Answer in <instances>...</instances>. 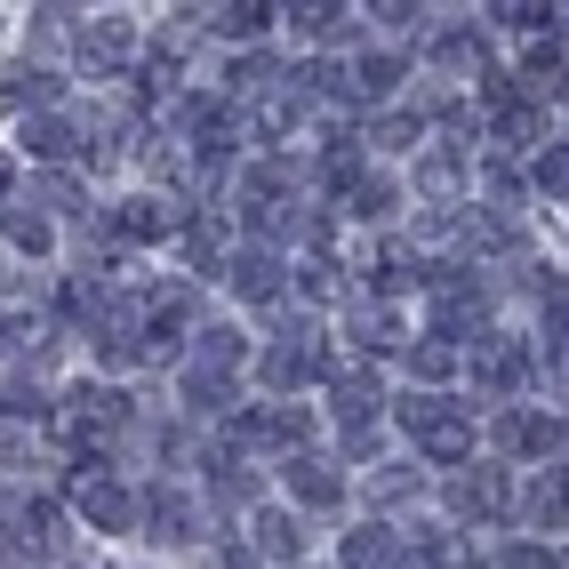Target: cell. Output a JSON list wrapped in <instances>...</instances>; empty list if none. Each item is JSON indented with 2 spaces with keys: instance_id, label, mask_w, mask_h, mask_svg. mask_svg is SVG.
I'll return each mask as SVG.
<instances>
[{
  "instance_id": "d4e9b609",
  "label": "cell",
  "mask_w": 569,
  "mask_h": 569,
  "mask_svg": "<svg viewBox=\"0 0 569 569\" xmlns=\"http://www.w3.org/2000/svg\"><path fill=\"white\" fill-rule=\"evenodd\" d=\"M417 466H386V473H369V506H401V498H417Z\"/></svg>"
},
{
  "instance_id": "f546056e",
  "label": "cell",
  "mask_w": 569,
  "mask_h": 569,
  "mask_svg": "<svg viewBox=\"0 0 569 569\" xmlns=\"http://www.w3.org/2000/svg\"><path fill=\"white\" fill-rule=\"evenodd\" d=\"M498 569H561V553H553L546 538H521V546L498 553Z\"/></svg>"
},
{
  "instance_id": "3957f363",
  "label": "cell",
  "mask_w": 569,
  "mask_h": 569,
  "mask_svg": "<svg viewBox=\"0 0 569 569\" xmlns=\"http://www.w3.org/2000/svg\"><path fill=\"white\" fill-rule=\"evenodd\" d=\"M473 377H481L489 393H513V386H529V346H521V337H506V329H481Z\"/></svg>"
},
{
  "instance_id": "7a4b0ae2",
  "label": "cell",
  "mask_w": 569,
  "mask_h": 569,
  "mask_svg": "<svg viewBox=\"0 0 569 569\" xmlns=\"http://www.w3.org/2000/svg\"><path fill=\"white\" fill-rule=\"evenodd\" d=\"M449 506H458V521H506L513 489H506L498 466H466L458 481H449Z\"/></svg>"
},
{
  "instance_id": "9a60e30c",
  "label": "cell",
  "mask_w": 569,
  "mask_h": 569,
  "mask_svg": "<svg viewBox=\"0 0 569 569\" xmlns=\"http://www.w3.org/2000/svg\"><path fill=\"white\" fill-rule=\"evenodd\" d=\"M346 569H401V546H393V529H346Z\"/></svg>"
},
{
  "instance_id": "9c48e42d",
  "label": "cell",
  "mask_w": 569,
  "mask_h": 569,
  "mask_svg": "<svg viewBox=\"0 0 569 569\" xmlns=\"http://www.w3.org/2000/svg\"><path fill=\"white\" fill-rule=\"evenodd\" d=\"M289 498L297 506H337V498H346V473L306 449V458H289Z\"/></svg>"
},
{
  "instance_id": "d6a6232c",
  "label": "cell",
  "mask_w": 569,
  "mask_h": 569,
  "mask_svg": "<svg viewBox=\"0 0 569 569\" xmlns=\"http://www.w3.org/2000/svg\"><path fill=\"white\" fill-rule=\"evenodd\" d=\"M369 137H377V144H409V137L426 144V129H417V112H386V121H377Z\"/></svg>"
},
{
  "instance_id": "836d02e7",
  "label": "cell",
  "mask_w": 569,
  "mask_h": 569,
  "mask_svg": "<svg viewBox=\"0 0 569 569\" xmlns=\"http://www.w3.org/2000/svg\"><path fill=\"white\" fill-rule=\"evenodd\" d=\"M9 184H17V161H9V153H0V201H9Z\"/></svg>"
},
{
  "instance_id": "d590c367",
  "label": "cell",
  "mask_w": 569,
  "mask_h": 569,
  "mask_svg": "<svg viewBox=\"0 0 569 569\" xmlns=\"http://www.w3.org/2000/svg\"><path fill=\"white\" fill-rule=\"evenodd\" d=\"M409 569H426V561H409Z\"/></svg>"
},
{
  "instance_id": "83f0119b",
  "label": "cell",
  "mask_w": 569,
  "mask_h": 569,
  "mask_svg": "<svg viewBox=\"0 0 569 569\" xmlns=\"http://www.w3.org/2000/svg\"><path fill=\"white\" fill-rule=\"evenodd\" d=\"M217 498H224V506H249V498H257V473H249L241 458H217Z\"/></svg>"
},
{
  "instance_id": "5bb4252c",
  "label": "cell",
  "mask_w": 569,
  "mask_h": 569,
  "mask_svg": "<svg viewBox=\"0 0 569 569\" xmlns=\"http://www.w3.org/2000/svg\"><path fill=\"white\" fill-rule=\"evenodd\" d=\"M0 97H9L17 112H32V104H49V97H57V72L24 57V64H9V72H0Z\"/></svg>"
},
{
  "instance_id": "484cf974",
  "label": "cell",
  "mask_w": 569,
  "mask_h": 569,
  "mask_svg": "<svg viewBox=\"0 0 569 569\" xmlns=\"http://www.w3.org/2000/svg\"><path fill=\"white\" fill-rule=\"evenodd\" d=\"M417 553H426V569H466V538H458V529H426Z\"/></svg>"
},
{
  "instance_id": "1f68e13d",
  "label": "cell",
  "mask_w": 569,
  "mask_h": 569,
  "mask_svg": "<svg viewBox=\"0 0 569 569\" xmlns=\"http://www.w3.org/2000/svg\"><path fill=\"white\" fill-rule=\"evenodd\" d=\"M538 184L569 201V144H546V153H538Z\"/></svg>"
},
{
  "instance_id": "4316f807",
  "label": "cell",
  "mask_w": 569,
  "mask_h": 569,
  "mask_svg": "<svg viewBox=\"0 0 569 569\" xmlns=\"http://www.w3.org/2000/svg\"><path fill=\"white\" fill-rule=\"evenodd\" d=\"M353 89H361V97H393V89H401V57H377V49H369Z\"/></svg>"
},
{
  "instance_id": "cb8c5ba5",
  "label": "cell",
  "mask_w": 569,
  "mask_h": 569,
  "mask_svg": "<svg viewBox=\"0 0 569 569\" xmlns=\"http://www.w3.org/2000/svg\"><path fill=\"white\" fill-rule=\"evenodd\" d=\"M32 201H49L57 217H81V184H72L64 169H41V177H32Z\"/></svg>"
},
{
  "instance_id": "7c38bea8",
  "label": "cell",
  "mask_w": 569,
  "mask_h": 569,
  "mask_svg": "<svg viewBox=\"0 0 569 569\" xmlns=\"http://www.w3.org/2000/svg\"><path fill=\"white\" fill-rule=\"evenodd\" d=\"M329 386H337V417H346V433H361L369 417H377V377L369 369H337Z\"/></svg>"
},
{
  "instance_id": "277c9868",
  "label": "cell",
  "mask_w": 569,
  "mask_h": 569,
  "mask_svg": "<svg viewBox=\"0 0 569 569\" xmlns=\"http://www.w3.org/2000/svg\"><path fill=\"white\" fill-rule=\"evenodd\" d=\"M513 521H521V529H561V521H569V481H561V466L529 473V489L513 498Z\"/></svg>"
},
{
  "instance_id": "4fadbf2b",
  "label": "cell",
  "mask_w": 569,
  "mask_h": 569,
  "mask_svg": "<svg viewBox=\"0 0 569 569\" xmlns=\"http://www.w3.org/2000/svg\"><path fill=\"white\" fill-rule=\"evenodd\" d=\"M273 17L281 9H264V0H224V9H209V32H217V41H257Z\"/></svg>"
},
{
  "instance_id": "4dcf8cb0",
  "label": "cell",
  "mask_w": 569,
  "mask_h": 569,
  "mask_svg": "<svg viewBox=\"0 0 569 569\" xmlns=\"http://www.w3.org/2000/svg\"><path fill=\"white\" fill-rule=\"evenodd\" d=\"M297 289H306L313 306H329V297H337V264L329 257H306V264H297Z\"/></svg>"
},
{
  "instance_id": "52a82bcc",
  "label": "cell",
  "mask_w": 569,
  "mask_h": 569,
  "mask_svg": "<svg viewBox=\"0 0 569 569\" xmlns=\"http://www.w3.org/2000/svg\"><path fill=\"white\" fill-rule=\"evenodd\" d=\"M144 538H161V546H193L201 538V506L184 498V489H153V498H144Z\"/></svg>"
},
{
  "instance_id": "2e32d148",
  "label": "cell",
  "mask_w": 569,
  "mask_h": 569,
  "mask_svg": "<svg viewBox=\"0 0 569 569\" xmlns=\"http://www.w3.org/2000/svg\"><path fill=\"white\" fill-rule=\"evenodd\" d=\"M297 546H306L297 513H257V553H264V561H289V569H297Z\"/></svg>"
},
{
  "instance_id": "d6986e66",
  "label": "cell",
  "mask_w": 569,
  "mask_h": 569,
  "mask_svg": "<svg viewBox=\"0 0 569 569\" xmlns=\"http://www.w3.org/2000/svg\"><path fill=\"white\" fill-rule=\"evenodd\" d=\"M0 233H9V241H17L24 257H49V241H57L41 209H0Z\"/></svg>"
},
{
  "instance_id": "f1b7e54d",
  "label": "cell",
  "mask_w": 569,
  "mask_h": 569,
  "mask_svg": "<svg viewBox=\"0 0 569 569\" xmlns=\"http://www.w3.org/2000/svg\"><path fill=\"white\" fill-rule=\"evenodd\" d=\"M409 369H417V377H426V386H441V377H449V369H458V353H449V346H441V337H426V346H409Z\"/></svg>"
},
{
  "instance_id": "7402d4cb",
  "label": "cell",
  "mask_w": 569,
  "mask_h": 569,
  "mask_svg": "<svg viewBox=\"0 0 569 569\" xmlns=\"http://www.w3.org/2000/svg\"><path fill=\"white\" fill-rule=\"evenodd\" d=\"M193 361H201V369H224V377H233V369L249 361V346H241V329H201Z\"/></svg>"
},
{
  "instance_id": "ba28073f",
  "label": "cell",
  "mask_w": 569,
  "mask_h": 569,
  "mask_svg": "<svg viewBox=\"0 0 569 569\" xmlns=\"http://www.w3.org/2000/svg\"><path fill=\"white\" fill-rule=\"evenodd\" d=\"M224 273H233V289L257 297V306H281V273H289V264H281L273 249H241L233 264H224Z\"/></svg>"
},
{
  "instance_id": "ffe728a7",
  "label": "cell",
  "mask_w": 569,
  "mask_h": 569,
  "mask_svg": "<svg viewBox=\"0 0 569 569\" xmlns=\"http://www.w3.org/2000/svg\"><path fill=\"white\" fill-rule=\"evenodd\" d=\"M489 129H498V144H506V153H529V144H538V104H498V121H489Z\"/></svg>"
},
{
  "instance_id": "5b68a950",
  "label": "cell",
  "mask_w": 569,
  "mask_h": 569,
  "mask_svg": "<svg viewBox=\"0 0 569 569\" xmlns=\"http://www.w3.org/2000/svg\"><path fill=\"white\" fill-rule=\"evenodd\" d=\"M112 426H121V393H112V386H72L64 393V433L72 441H97Z\"/></svg>"
},
{
  "instance_id": "44dd1931",
  "label": "cell",
  "mask_w": 569,
  "mask_h": 569,
  "mask_svg": "<svg viewBox=\"0 0 569 569\" xmlns=\"http://www.w3.org/2000/svg\"><path fill=\"white\" fill-rule=\"evenodd\" d=\"M24 153H32V161H64V153H72V121H57V112L24 121Z\"/></svg>"
},
{
  "instance_id": "603a6c76",
  "label": "cell",
  "mask_w": 569,
  "mask_h": 569,
  "mask_svg": "<svg viewBox=\"0 0 569 569\" xmlns=\"http://www.w3.org/2000/svg\"><path fill=\"white\" fill-rule=\"evenodd\" d=\"M49 321L41 313H0V353H41Z\"/></svg>"
},
{
  "instance_id": "e0dca14e",
  "label": "cell",
  "mask_w": 569,
  "mask_h": 569,
  "mask_svg": "<svg viewBox=\"0 0 569 569\" xmlns=\"http://www.w3.org/2000/svg\"><path fill=\"white\" fill-rule=\"evenodd\" d=\"M393 177H369L361 169V184H346V217H361V224H377V217H393Z\"/></svg>"
},
{
  "instance_id": "8992f818",
  "label": "cell",
  "mask_w": 569,
  "mask_h": 569,
  "mask_svg": "<svg viewBox=\"0 0 569 569\" xmlns=\"http://www.w3.org/2000/svg\"><path fill=\"white\" fill-rule=\"evenodd\" d=\"M72 506H81V521H97V529H137V513H144L129 489L104 481V473H89L81 489H72Z\"/></svg>"
},
{
  "instance_id": "30bf717a",
  "label": "cell",
  "mask_w": 569,
  "mask_h": 569,
  "mask_svg": "<svg viewBox=\"0 0 569 569\" xmlns=\"http://www.w3.org/2000/svg\"><path fill=\"white\" fill-rule=\"evenodd\" d=\"M72 41H81V57H89L97 72H112V64H129V49H137V32H129L121 17H97V24H81V32H72Z\"/></svg>"
},
{
  "instance_id": "e575fe53",
  "label": "cell",
  "mask_w": 569,
  "mask_h": 569,
  "mask_svg": "<svg viewBox=\"0 0 569 569\" xmlns=\"http://www.w3.org/2000/svg\"><path fill=\"white\" fill-rule=\"evenodd\" d=\"M217 569H257V561H249V553H241V546H233V553H224V561H217Z\"/></svg>"
},
{
  "instance_id": "ac0fdd59",
  "label": "cell",
  "mask_w": 569,
  "mask_h": 569,
  "mask_svg": "<svg viewBox=\"0 0 569 569\" xmlns=\"http://www.w3.org/2000/svg\"><path fill=\"white\" fill-rule=\"evenodd\" d=\"M353 337H361L369 353H386L393 337H401V313H393V306H377V297H361V306H353Z\"/></svg>"
},
{
  "instance_id": "8fae6325",
  "label": "cell",
  "mask_w": 569,
  "mask_h": 569,
  "mask_svg": "<svg viewBox=\"0 0 569 569\" xmlns=\"http://www.w3.org/2000/svg\"><path fill=\"white\" fill-rule=\"evenodd\" d=\"M458 153H466V144H433V153L417 161V193H433L441 209L466 193V161H458Z\"/></svg>"
},
{
  "instance_id": "6da1fadb",
  "label": "cell",
  "mask_w": 569,
  "mask_h": 569,
  "mask_svg": "<svg viewBox=\"0 0 569 569\" xmlns=\"http://www.w3.org/2000/svg\"><path fill=\"white\" fill-rule=\"evenodd\" d=\"M409 441H417V458H426V466H458V473L473 466V426H466L458 401H441L426 426H409Z\"/></svg>"
}]
</instances>
